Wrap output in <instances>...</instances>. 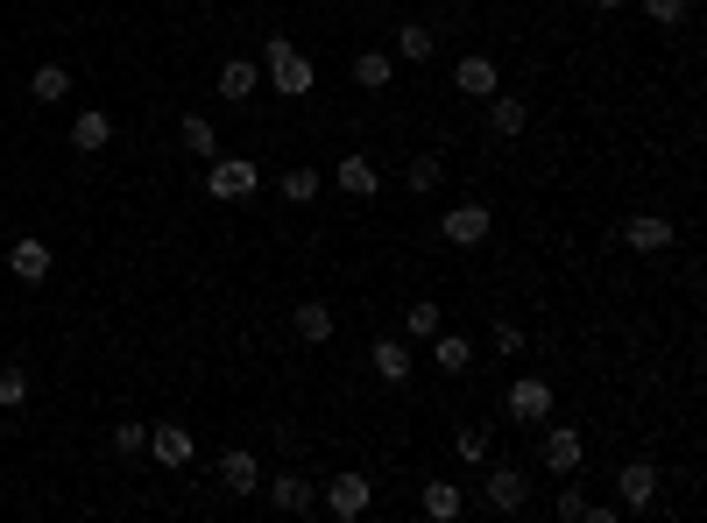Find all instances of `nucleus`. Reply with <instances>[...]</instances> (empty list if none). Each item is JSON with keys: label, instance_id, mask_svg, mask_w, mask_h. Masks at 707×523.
<instances>
[{"label": "nucleus", "instance_id": "f257e3e1", "mask_svg": "<svg viewBox=\"0 0 707 523\" xmlns=\"http://www.w3.org/2000/svg\"><path fill=\"white\" fill-rule=\"evenodd\" d=\"M269 85H276L283 99H305L311 85H319V71L297 57V43L291 36H269Z\"/></svg>", "mask_w": 707, "mask_h": 523}, {"label": "nucleus", "instance_id": "f03ea898", "mask_svg": "<svg viewBox=\"0 0 707 523\" xmlns=\"http://www.w3.org/2000/svg\"><path fill=\"white\" fill-rule=\"evenodd\" d=\"M495 234V213L488 205H446V219H439V241L446 248H481Z\"/></svg>", "mask_w": 707, "mask_h": 523}, {"label": "nucleus", "instance_id": "7ed1b4c3", "mask_svg": "<svg viewBox=\"0 0 707 523\" xmlns=\"http://www.w3.org/2000/svg\"><path fill=\"white\" fill-rule=\"evenodd\" d=\"M255 185H262V177H255L248 156H213V170H205V191H213L220 205H240Z\"/></svg>", "mask_w": 707, "mask_h": 523}, {"label": "nucleus", "instance_id": "20e7f679", "mask_svg": "<svg viewBox=\"0 0 707 523\" xmlns=\"http://www.w3.org/2000/svg\"><path fill=\"white\" fill-rule=\"evenodd\" d=\"M368 474H326V510H333L340 523H354L361 510H368Z\"/></svg>", "mask_w": 707, "mask_h": 523}, {"label": "nucleus", "instance_id": "39448f33", "mask_svg": "<svg viewBox=\"0 0 707 523\" xmlns=\"http://www.w3.org/2000/svg\"><path fill=\"white\" fill-rule=\"evenodd\" d=\"M509 417H517V425H545V417H552V382L517 376V382H509Z\"/></svg>", "mask_w": 707, "mask_h": 523}, {"label": "nucleus", "instance_id": "423d86ee", "mask_svg": "<svg viewBox=\"0 0 707 523\" xmlns=\"http://www.w3.org/2000/svg\"><path fill=\"white\" fill-rule=\"evenodd\" d=\"M538 467H545V474H580V431L552 425L545 439H538Z\"/></svg>", "mask_w": 707, "mask_h": 523}, {"label": "nucleus", "instance_id": "0eeeda50", "mask_svg": "<svg viewBox=\"0 0 707 523\" xmlns=\"http://www.w3.org/2000/svg\"><path fill=\"white\" fill-rule=\"evenodd\" d=\"M523 502H531V488H523V474L509 467V460H495L488 467V510H503V516H517Z\"/></svg>", "mask_w": 707, "mask_h": 523}, {"label": "nucleus", "instance_id": "6e6552de", "mask_svg": "<svg viewBox=\"0 0 707 523\" xmlns=\"http://www.w3.org/2000/svg\"><path fill=\"white\" fill-rule=\"evenodd\" d=\"M623 248H637V255H658V248H672V219H665V213H637V219H623Z\"/></svg>", "mask_w": 707, "mask_h": 523}, {"label": "nucleus", "instance_id": "1a4fd4ad", "mask_svg": "<svg viewBox=\"0 0 707 523\" xmlns=\"http://www.w3.org/2000/svg\"><path fill=\"white\" fill-rule=\"evenodd\" d=\"M615 488H623V510H651L658 502V467L651 460H629V467L615 474Z\"/></svg>", "mask_w": 707, "mask_h": 523}, {"label": "nucleus", "instance_id": "9d476101", "mask_svg": "<svg viewBox=\"0 0 707 523\" xmlns=\"http://www.w3.org/2000/svg\"><path fill=\"white\" fill-rule=\"evenodd\" d=\"M220 482H227L234 496H255V488H262V467H255L248 445H227V453H220Z\"/></svg>", "mask_w": 707, "mask_h": 523}, {"label": "nucleus", "instance_id": "9b49d317", "mask_svg": "<svg viewBox=\"0 0 707 523\" xmlns=\"http://www.w3.org/2000/svg\"><path fill=\"white\" fill-rule=\"evenodd\" d=\"M269 502H276L283 516H305L311 502H319V488H311L305 474H276V482H269Z\"/></svg>", "mask_w": 707, "mask_h": 523}, {"label": "nucleus", "instance_id": "f8f14e48", "mask_svg": "<svg viewBox=\"0 0 707 523\" xmlns=\"http://www.w3.org/2000/svg\"><path fill=\"white\" fill-rule=\"evenodd\" d=\"M333 185L347 191V199H375V191H382V177H375V163H368V156H340Z\"/></svg>", "mask_w": 707, "mask_h": 523}, {"label": "nucleus", "instance_id": "ddd939ff", "mask_svg": "<svg viewBox=\"0 0 707 523\" xmlns=\"http://www.w3.org/2000/svg\"><path fill=\"white\" fill-rule=\"evenodd\" d=\"M319 191H326V177L311 170V163H297V170H283V177H276V199H283V205H311Z\"/></svg>", "mask_w": 707, "mask_h": 523}, {"label": "nucleus", "instance_id": "4468645a", "mask_svg": "<svg viewBox=\"0 0 707 523\" xmlns=\"http://www.w3.org/2000/svg\"><path fill=\"white\" fill-rule=\"evenodd\" d=\"M523 121H531V114H523V99H503V93H488V134H495V142H517V134H523Z\"/></svg>", "mask_w": 707, "mask_h": 523}, {"label": "nucleus", "instance_id": "2eb2a0df", "mask_svg": "<svg viewBox=\"0 0 707 523\" xmlns=\"http://www.w3.org/2000/svg\"><path fill=\"white\" fill-rule=\"evenodd\" d=\"M432 361H439V376H468V368H474V347L460 333H432Z\"/></svg>", "mask_w": 707, "mask_h": 523}, {"label": "nucleus", "instance_id": "dca6fc26", "mask_svg": "<svg viewBox=\"0 0 707 523\" xmlns=\"http://www.w3.org/2000/svg\"><path fill=\"white\" fill-rule=\"evenodd\" d=\"M149 453H156L163 467H185V460H191V431L185 425H156V431H149Z\"/></svg>", "mask_w": 707, "mask_h": 523}, {"label": "nucleus", "instance_id": "f3484780", "mask_svg": "<svg viewBox=\"0 0 707 523\" xmlns=\"http://www.w3.org/2000/svg\"><path fill=\"white\" fill-rule=\"evenodd\" d=\"M177 142H185L191 156H205V163L220 156V128L205 121V114H185V121H177Z\"/></svg>", "mask_w": 707, "mask_h": 523}, {"label": "nucleus", "instance_id": "a211bd4d", "mask_svg": "<svg viewBox=\"0 0 707 523\" xmlns=\"http://www.w3.org/2000/svg\"><path fill=\"white\" fill-rule=\"evenodd\" d=\"M453 85H460L468 99H488V93H495V57H460Z\"/></svg>", "mask_w": 707, "mask_h": 523}, {"label": "nucleus", "instance_id": "6ab92c4d", "mask_svg": "<svg viewBox=\"0 0 707 523\" xmlns=\"http://www.w3.org/2000/svg\"><path fill=\"white\" fill-rule=\"evenodd\" d=\"M114 142V121H107V114H79V121H71V148H85V156H99V148H107Z\"/></svg>", "mask_w": 707, "mask_h": 523}, {"label": "nucleus", "instance_id": "aec40b11", "mask_svg": "<svg viewBox=\"0 0 707 523\" xmlns=\"http://www.w3.org/2000/svg\"><path fill=\"white\" fill-rule=\"evenodd\" d=\"M8 269L22 283H43V276H50V248H43V241H14L8 248Z\"/></svg>", "mask_w": 707, "mask_h": 523}, {"label": "nucleus", "instance_id": "412c9836", "mask_svg": "<svg viewBox=\"0 0 707 523\" xmlns=\"http://www.w3.org/2000/svg\"><path fill=\"white\" fill-rule=\"evenodd\" d=\"M255 85H262V71H255L248 57H227V64H220V99H248Z\"/></svg>", "mask_w": 707, "mask_h": 523}, {"label": "nucleus", "instance_id": "4be33fe9", "mask_svg": "<svg viewBox=\"0 0 707 523\" xmlns=\"http://www.w3.org/2000/svg\"><path fill=\"white\" fill-rule=\"evenodd\" d=\"M368 361L382 368V382H411V347H403V340H375Z\"/></svg>", "mask_w": 707, "mask_h": 523}, {"label": "nucleus", "instance_id": "5701e85b", "mask_svg": "<svg viewBox=\"0 0 707 523\" xmlns=\"http://www.w3.org/2000/svg\"><path fill=\"white\" fill-rule=\"evenodd\" d=\"M389 79H397V64H389L382 50H361V57H354V85H361V93H382Z\"/></svg>", "mask_w": 707, "mask_h": 523}, {"label": "nucleus", "instance_id": "b1692460", "mask_svg": "<svg viewBox=\"0 0 707 523\" xmlns=\"http://www.w3.org/2000/svg\"><path fill=\"white\" fill-rule=\"evenodd\" d=\"M417 502H425L432 523H453V516H460V488H453V482H425V496H417Z\"/></svg>", "mask_w": 707, "mask_h": 523}, {"label": "nucleus", "instance_id": "393cba45", "mask_svg": "<svg viewBox=\"0 0 707 523\" xmlns=\"http://www.w3.org/2000/svg\"><path fill=\"white\" fill-rule=\"evenodd\" d=\"M297 340L326 347V340H333V311H326V305H297Z\"/></svg>", "mask_w": 707, "mask_h": 523}, {"label": "nucleus", "instance_id": "a878e982", "mask_svg": "<svg viewBox=\"0 0 707 523\" xmlns=\"http://www.w3.org/2000/svg\"><path fill=\"white\" fill-rule=\"evenodd\" d=\"M28 93H36V99H43V107H57V99H64V93H71V71H64V64H43V71H36V79H28Z\"/></svg>", "mask_w": 707, "mask_h": 523}, {"label": "nucleus", "instance_id": "bb28decb", "mask_svg": "<svg viewBox=\"0 0 707 523\" xmlns=\"http://www.w3.org/2000/svg\"><path fill=\"white\" fill-rule=\"evenodd\" d=\"M397 57L425 64V57H432V28H425V22H403V28H397Z\"/></svg>", "mask_w": 707, "mask_h": 523}, {"label": "nucleus", "instance_id": "cd10ccee", "mask_svg": "<svg viewBox=\"0 0 707 523\" xmlns=\"http://www.w3.org/2000/svg\"><path fill=\"white\" fill-rule=\"evenodd\" d=\"M403 333L432 340V333H439V305H403Z\"/></svg>", "mask_w": 707, "mask_h": 523}, {"label": "nucleus", "instance_id": "c85d7f7f", "mask_svg": "<svg viewBox=\"0 0 707 523\" xmlns=\"http://www.w3.org/2000/svg\"><path fill=\"white\" fill-rule=\"evenodd\" d=\"M453 453L460 460H488V431H481V425H460L453 431Z\"/></svg>", "mask_w": 707, "mask_h": 523}, {"label": "nucleus", "instance_id": "c756f323", "mask_svg": "<svg viewBox=\"0 0 707 523\" xmlns=\"http://www.w3.org/2000/svg\"><path fill=\"white\" fill-rule=\"evenodd\" d=\"M142 445H149V425L120 417V425H114V453H142Z\"/></svg>", "mask_w": 707, "mask_h": 523}, {"label": "nucleus", "instance_id": "7c9ffc66", "mask_svg": "<svg viewBox=\"0 0 707 523\" xmlns=\"http://www.w3.org/2000/svg\"><path fill=\"white\" fill-rule=\"evenodd\" d=\"M22 396H28V376L22 368H0V411H14Z\"/></svg>", "mask_w": 707, "mask_h": 523}, {"label": "nucleus", "instance_id": "2f4dec72", "mask_svg": "<svg viewBox=\"0 0 707 523\" xmlns=\"http://www.w3.org/2000/svg\"><path fill=\"white\" fill-rule=\"evenodd\" d=\"M637 8L651 14V22H665V28H672V22H686V0H637Z\"/></svg>", "mask_w": 707, "mask_h": 523}, {"label": "nucleus", "instance_id": "473e14b6", "mask_svg": "<svg viewBox=\"0 0 707 523\" xmlns=\"http://www.w3.org/2000/svg\"><path fill=\"white\" fill-rule=\"evenodd\" d=\"M411 191H439V156H417L411 163Z\"/></svg>", "mask_w": 707, "mask_h": 523}, {"label": "nucleus", "instance_id": "72a5a7b5", "mask_svg": "<svg viewBox=\"0 0 707 523\" xmlns=\"http://www.w3.org/2000/svg\"><path fill=\"white\" fill-rule=\"evenodd\" d=\"M559 516L580 523V516H588V496H580V488H566V496H559Z\"/></svg>", "mask_w": 707, "mask_h": 523}, {"label": "nucleus", "instance_id": "f704fd0d", "mask_svg": "<svg viewBox=\"0 0 707 523\" xmlns=\"http://www.w3.org/2000/svg\"><path fill=\"white\" fill-rule=\"evenodd\" d=\"M517 347H523V333H517V325L503 319V325H495V354H517Z\"/></svg>", "mask_w": 707, "mask_h": 523}, {"label": "nucleus", "instance_id": "c9c22d12", "mask_svg": "<svg viewBox=\"0 0 707 523\" xmlns=\"http://www.w3.org/2000/svg\"><path fill=\"white\" fill-rule=\"evenodd\" d=\"M594 8H601V14H615V8H623V0H594Z\"/></svg>", "mask_w": 707, "mask_h": 523}]
</instances>
